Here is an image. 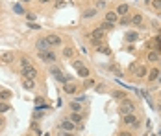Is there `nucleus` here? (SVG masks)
<instances>
[{
	"instance_id": "obj_1",
	"label": "nucleus",
	"mask_w": 161,
	"mask_h": 136,
	"mask_svg": "<svg viewBox=\"0 0 161 136\" xmlns=\"http://www.w3.org/2000/svg\"><path fill=\"white\" fill-rule=\"evenodd\" d=\"M20 70H22V75L26 79H35L37 77V68L28 61V59H22L20 61Z\"/></svg>"
},
{
	"instance_id": "obj_2",
	"label": "nucleus",
	"mask_w": 161,
	"mask_h": 136,
	"mask_svg": "<svg viewBox=\"0 0 161 136\" xmlns=\"http://www.w3.org/2000/svg\"><path fill=\"white\" fill-rule=\"evenodd\" d=\"M133 109H135V103L131 99H122V105L119 107V112H120V116L133 114Z\"/></svg>"
},
{
	"instance_id": "obj_3",
	"label": "nucleus",
	"mask_w": 161,
	"mask_h": 136,
	"mask_svg": "<svg viewBox=\"0 0 161 136\" xmlns=\"http://www.w3.org/2000/svg\"><path fill=\"white\" fill-rule=\"evenodd\" d=\"M122 120H124L126 125H130V127H133V129H137V127L141 125L139 120H137V118H135L133 114H126V116H122Z\"/></svg>"
},
{
	"instance_id": "obj_4",
	"label": "nucleus",
	"mask_w": 161,
	"mask_h": 136,
	"mask_svg": "<svg viewBox=\"0 0 161 136\" xmlns=\"http://www.w3.org/2000/svg\"><path fill=\"white\" fill-rule=\"evenodd\" d=\"M89 39H91V40H93V43H96V44H98V43H100V40H102V39H104V29H102V28H96V29H95V31H93V33H91V35H89Z\"/></svg>"
},
{
	"instance_id": "obj_5",
	"label": "nucleus",
	"mask_w": 161,
	"mask_h": 136,
	"mask_svg": "<svg viewBox=\"0 0 161 136\" xmlns=\"http://www.w3.org/2000/svg\"><path fill=\"white\" fill-rule=\"evenodd\" d=\"M39 59L44 61V63H56V55L50 50L48 52H41V54H39Z\"/></svg>"
},
{
	"instance_id": "obj_6",
	"label": "nucleus",
	"mask_w": 161,
	"mask_h": 136,
	"mask_svg": "<svg viewBox=\"0 0 161 136\" xmlns=\"http://www.w3.org/2000/svg\"><path fill=\"white\" fill-rule=\"evenodd\" d=\"M35 48L39 50V54H41V52H48L50 50V44L47 43V39H39L35 43Z\"/></svg>"
},
{
	"instance_id": "obj_7",
	"label": "nucleus",
	"mask_w": 161,
	"mask_h": 136,
	"mask_svg": "<svg viewBox=\"0 0 161 136\" xmlns=\"http://www.w3.org/2000/svg\"><path fill=\"white\" fill-rule=\"evenodd\" d=\"M13 59H15L13 52H4V54L0 55V63H4V64H9V63H13Z\"/></svg>"
},
{
	"instance_id": "obj_8",
	"label": "nucleus",
	"mask_w": 161,
	"mask_h": 136,
	"mask_svg": "<svg viewBox=\"0 0 161 136\" xmlns=\"http://www.w3.org/2000/svg\"><path fill=\"white\" fill-rule=\"evenodd\" d=\"M47 43H48L50 46H59V44H61V37H59V35L50 33L48 37H47Z\"/></svg>"
},
{
	"instance_id": "obj_9",
	"label": "nucleus",
	"mask_w": 161,
	"mask_h": 136,
	"mask_svg": "<svg viewBox=\"0 0 161 136\" xmlns=\"http://www.w3.org/2000/svg\"><path fill=\"white\" fill-rule=\"evenodd\" d=\"M104 19H106V22H109V24H115V22L119 20V15L115 13V11H107V13L104 15Z\"/></svg>"
},
{
	"instance_id": "obj_10",
	"label": "nucleus",
	"mask_w": 161,
	"mask_h": 136,
	"mask_svg": "<svg viewBox=\"0 0 161 136\" xmlns=\"http://www.w3.org/2000/svg\"><path fill=\"white\" fill-rule=\"evenodd\" d=\"M59 129H61V131H65V133H72V131H74V123H72L71 120H65V121L59 125Z\"/></svg>"
},
{
	"instance_id": "obj_11",
	"label": "nucleus",
	"mask_w": 161,
	"mask_h": 136,
	"mask_svg": "<svg viewBox=\"0 0 161 136\" xmlns=\"http://www.w3.org/2000/svg\"><path fill=\"white\" fill-rule=\"evenodd\" d=\"M131 72H135L137 77H145V75H146V68L145 66H135V64H131Z\"/></svg>"
},
{
	"instance_id": "obj_12",
	"label": "nucleus",
	"mask_w": 161,
	"mask_h": 136,
	"mask_svg": "<svg viewBox=\"0 0 161 136\" xmlns=\"http://www.w3.org/2000/svg\"><path fill=\"white\" fill-rule=\"evenodd\" d=\"M63 90L67 94H74L76 92V85H74V83H65V85H63Z\"/></svg>"
},
{
	"instance_id": "obj_13",
	"label": "nucleus",
	"mask_w": 161,
	"mask_h": 136,
	"mask_svg": "<svg viewBox=\"0 0 161 136\" xmlns=\"http://www.w3.org/2000/svg\"><path fill=\"white\" fill-rule=\"evenodd\" d=\"M128 9H130V6H128V4H120L115 13H117V15H126V13H128Z\"/></svg>"
},
{
	"instance_id": "obj_14",
	"label": "nucleus",
	"mask_w": 161,
	"mask_h": 136,
	"mask_svg": "<svg viewBox=\"0 0 161 136\" xmlns=\"http://www.w3.org/2000/svg\"><path fill=\"white\" fill-rule=\"evenodd\" d=\"M146 59H148L150 63H157V61H159V54H157V52H148Z\"/></svg>"
},
{
	"instance_id": "obj_15",
	"label": "nucleus",
	"mask_w": 161,
	"mask_h": 136,
	"mask_svg": "<svg viewBox=\"0 0 161 136\" xmlns=\"http://www.w3.org/2000/svg\"><path fill=\"white\" fill-rule=\"evenodd\" d=\"M157 75H159V70H157V68L150 70V74H148V81H156V79H157Z\"/></svg>"
},
{
	"instance_id": "obj_16",
	"label": "nucleus",
	"mask_w": 161,
	"mask_h": 136,
	"mask_svg": "<svg viewBox=\"0 0 161 136\" xmlns=\"http://www.w3.org/2000/svg\"><path fill=\"white\" fill-rule=\"evenodd\" d=\"M22 86L30 90V88H33V86H35V81H33V79H24V83H22Z\"/></svg>"
},
{
	"instance_id": "obj_17",
	"label": "nucleus",
	"mask_w": 161,
	"mask_h": 136,
	"mask_svg": "<svg viewBox=\"0 0 161 136\" xmlns=\"http://www.w3.org/2000/svg\"><path fill=\"white\" fill-rule=\"evenodd\" d=\"M72 123H78V121H82V116H80V112H72V116L68 118Z\"/></svg>"
},
{
	"instance_id": "obj_18",
	"label": "nucleus",
	"mask_w": 161,
	"mask_h": 136,
	"mask_svg": "<svg viewBox=\"0 0 161 136\" xmlns=\"http://www.w3.org/2000/svg\"><path fill=\"white\" fill-rule=\"evenodd\" d=\"M137 37H139V35H137L135 31H131V33L126 35V40H128V43H133V40H137Z\"/></svg>"
},
{
	"instance_id": "obj_19",
	"label": "nucleus",
	"mask_w": 161,
	"mask_h": 136,
	"mask_svg": "<svg viewBox=\"0 0 161 136\" xmlns=\"http://www.w3.org/2000/svg\"><path fill=\"white\" fill-rule=\"evenodd\" d=\"M96 15V9L93 8V9H87V11H85V13H83V19H91V17H95Z\"/></svg>"
},
{
	"instance_id": "obj_20",
	"label": "nucleus",
	"mask_w": 161,
	"mask_h": 136,
	"mask_svg": "<svg viewBox=\"0 0 161 136\" xmlns=\"http://www.w3.org/2000/svg\"><path fill=\"white\" fill-rule=\"evenodd\" d=\"M9 98H11V92H8V90H2V92H0V99H4V101H8Z\"/></svg>"
},
{
	"instance_id": "obj_21",
	"label": "nucleus",
	"mask_w": 161,
	"mask_h": 136,
	"mask_svg": "<svg viewBox=\"0 0 161 136\" xmlns=\"http://www.w3.org/2000/svg\"><path fill=\"white\" fill-rule=\"evenodd\" d=\"M150 4H152V8L156 11H161V0H152Z\"/></svg>"
},
{
	"instance_id": "obj_22",
	"label": "nucleus",
	"mask_w": 161,
	"mask_h": 136,
	"mask_svg": "<svg viewBox=\"0 0 161 136\" xmlns=\"http://www.w3.org/2000/svg\"><path fill=\"white\" fill-rule=\"evenodd\" d=\"M71 110H72V112H80V110H82V105L72 101V103H71Z\"/></svg>"
},
{
	"instance_id": "obj_23",
	"label": "nucleus",
	"mask_w": 161,
	"mask_h": 136,
	"mask_svg": "<svg viewBox=\"0 0 161 136\" xmlns=\"http://www.w3.org/2000/svg\"><path fill=\"white\" fill-rule=\"evenodd\" d=\"M131 22H133V24H143V17L141 15H133L131 17Z\"/></svg>"
},
{
	"instance_id": "obj_24",
	"label": "nucleus",
	"mask_w": 161,
	"mask_h": 136,
	"mask_svg": "<svg viewBox=\"0 0 161 136\" xmlns=\"http://www.w3.org/2000/svg\"><path fill=\"white\" fill-rule=\"evenodd\" d=\"M78 74L82 75V77H89V68H85V66H83V68H80V70H78Z\"/></svg>"
},
{
	"instance_id": "obj_25",
	"label": "nucleus",
	"mask_w": 161,
	"mask_h": 136,
	"mask_svg": "<svg viewBox=\"0 0 161 136\" xmlns=\"http://www.w3.org/2000/svg\"><path fill=\"white\" fill-rule=\"evenodd\" d=\"M35 105H37V109H44V107H47V103L43 101V98H37L35 99Z\"/></svg>"
},
{
	"instance_id": "obj_26",
	"label": "nucleus",
	"mask_w": 161,
	"mask_h": 136,
	"mask_svg": "<svg viewBox=\"0 0 161 136\" xmlns=\"http://www.w3.org/2000/svg\"><path fill=\"white\" fill-rule=\"evenodd\" d=\"M113 96L117 98V99H126V92H122V90H117V92L113 94Z\"/></svg>"
},
{
	"instance_id": "obj_27",
	"label": "nucleus",
	"mask_w": 161,
	"mask_h": 136,
	"mask_svg": "<svg viewBox=\"0 0 161 136\" xmlns=\"http://www.w3.org/2000/svg\"><path fill=\"white\" fill-rule=\"evenodd\" d=\"M72 66L76 68V70H80V68H83V61H72Z\"/></svg>"
},
{
	"instance_id": "obj_28",
	"label": "nucleus",
	"mask_w": 161,
	"mask_h": 136,
	"mask_svg": "<svg viewBox=\"0 0 161 136\" xmlns=\"http://www.w3.org/2000/svg\"><path fill=\"white\" fill-rule=\"evenodd\" d=\"M13 11H15V13H19V15H22V13H24L22 6H19V4H17V6H13Z\"/></svg>"
},
{
	"instance_id": "obj_29",
	"label": "nucleus",
	"mask_w": 161,
	"mask_h": 136,
	"mask_svg": "<svg viewBox=\"0 0 161 136\" xmlns=\"http://www.w3.org/2000/svg\"><path fill=\"white\" fill-rule=\"evenodd\" d=\"M8 110H9V105L8 103H6V101L0 103V112H8Z\"/></svg>"
},
{
	"instance_id": "obj_30",
	"label": "nucleus",
	"mask_w": 161,
	"mask_h": 136,
	"mask_svg": "<svg viewBox=\"0 0 161 136\" xmlns=\"http://www.w3.org/2000/svg\"><path fill=\"white\" fill-rule=\"evenodd\" d=\"M63 55L65 57H72V48H65L63 50Z\"/></svg>"
},
{
	"instance_id": "obj_31",
	"label": "nucleus",
	"mask_w": 161,
	"mask_h": 136,
	"mask_svg": "<svg viewBox=\"0 0 161 136\" xmlns=\"http://www.w3.org/2000/svg\"><path fill=\"white\" fill-rule=\"evenodd\" d=\"M119 22H120V24H130V22H131V19H130V17H124V19H120Z\"/></svg>"
},
{
	"instance_id": "obj_32",
	"label": "nucleus",
	"mask_w": 161,
	"mask_h": 136,
	"mask_svg": "<svg viewBox=\"0 0 161 136\" xmlns=\"http://www.w3.org/2000/svg\"><path fill=\"white\" fill-rule=\"evenodd\" d=\"M98 52H104V54H111V50H109V48H104V46H98Z\"/></svg>"
},
{
	"instance_id": "obj_33",
	"label": "nucleus",
	"mask_w": 161,
	"mask_h": 136,
	"mask_svg": "<svg viewBox=\"0 0 161 136\" xmlns=\"http://www.w3.org/2000/svg\"><path fill=\"white\" fill-rule=\"evenodd\" d=\"M111 28H113V24H109V22L104 20V24H102V29H111Z\"/></svg>"
},
{
	"instance_id": "obj_34",
	"label": "nucleus",
	"mask_w": 161,
	"mask_h": 136,
	"mask_svg": "<svg viewBox=\"0 0 161 136\" xmlns=\"http://www.w3.org/2000/svg\"><path fill=\"white\" fill-rule=\"evenodd\" d=\"M26 19H28V22H33V20H35V15H33V13H28Z\"/></svg>"
},
{
	"instance_id": "obj_35",
	"label": "nucleus",
	"mask_w": 161,
	"mask_h": 136,
	"mask_svg": "<svg viewBox=\"0 0 161 136\" xmlns=\"http://www.w3.org/2000/svg\"><path fill=\"white\" fill-rule=\"evenodd\" d=\"M102 8H106V2H102V0L96 2V9H102Z\"/></svg>"
},
{
	"instance_id": "obj_36",
	"label": "nucleus",
	"mask_w": 161,
	"mask_h": 136,
	"mask_svg": "<svg viewBox=\"0 0 161 136\" xmlns=\"http://www.w3.org/2000/svg\"><path fill=\"white\" fill-rule=\"evenodd\" d=\"M119 136H131V133H128V131H124V133H119Z\"/></svg>"
},
{
	"instance_id": "obj_37",
	"label": "nucleus",
	"mask_w": 161,
	"mask_h": 136,
	"mask_svg": "<svg viewBox=\"0 0 161 136\" xmlns=\"http://www.w3.org/2000/svg\"><path fill=\"white\" fill-rule=\"evenodd\" d=\"M59 136H74V134H72V133H61Z\"/></svg>"
},
{
	"instance_id": "obj_38",
	"label": "nucleus",
	"mask_w": 161,
	"mask_h": 136,
	"mask_svg": "<svg viewBox=\"0 0 161 136\" xmlns=\"http://www.w3.org/2000/svg\"><path fill=\"white\" fill-rule=\"evenodd\" d=\"M4 125V120H2V118H0V127H2Z\"/></svg>"
},
{
	"instance_id": "obj_39",
	"label": "nucleus",
	"mask_w": 161,
	"mask_h": 136,
	"mask_svg": "<svg viewBox=\"0 0 161 136\" xmlns=\"http://www.w3.org/2000/svg\"><path fill=\"white\" fill-rule=\"evenodd\" d=\"M41 2H43V4H47V2H50V0H41Z\"/></svg>"
},
{
	"instance_id": "obj_40",
	"label": "nucleus",
	"mask_w": 161,
	"mask_h": 136,
	"mask_svg": "<svg viewBox=\"0 0 161 136\" xmlns=\"http://www.w3.org/2000/svg\"><path fill=\"white\" fill-rule=\"evenodd\" d=\"M145 2H146V4H150V2H152V0H145Z\"/></svg>"
},
{
	"instance_id": "obj_41",
	"label": "nucleus",
	"mask_w": 161,
	"mask_h": 136,
	"mask_svg": "<svg viewBox=\"0 0 161 136\" xmlns=\"http://www.w3.org/2000/svg\"><path fill=\"white\" fill-rule=\"evenodd\" d=\"M67 2H72V0H67Z\"/></svg>"
},
{
	"instance_id": "obj_42",
	"label": "nucleus",
	"mask_w": 161,
	"mask_h": 136,
	"mask_svg": "<svg viewBox=\"0 0 161 136\" xmlns=\"http://www.w3.org/2000/svg\"><path fill=\"white\" fill-rule=\"evenodd\" d=\"M24 2H30V0H24Z\"/></svg>"
},
{
	"instance_id": "obj_43",
	"label": "nucleus",
	"mask_w": 161,
	"mask_h": 136,
	"mask_svg": "<svg viewBox=\"0 0 161 136\" xmlns=\"http://www.w3.org/2000/svg\"><path fill=\"white\" fill-rule=\"evenodd\" d=\"M28 136H32V134H28Z\"/></svg>"
}]
</instances>
